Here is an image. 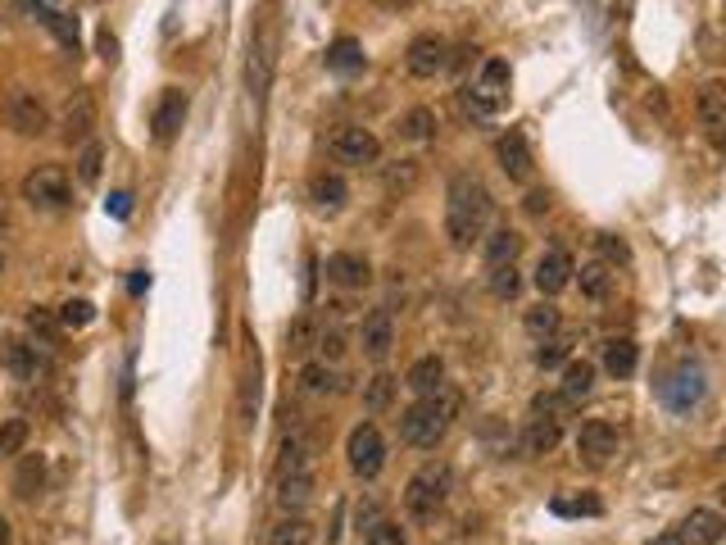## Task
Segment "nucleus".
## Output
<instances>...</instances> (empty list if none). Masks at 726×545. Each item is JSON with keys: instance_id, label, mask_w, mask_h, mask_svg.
Here are the masks:
<instances>
[{"instance_id": "nucleus-1", "label": "nucleus", "mask_w": 726, "mask_h": 545, "mask_svg": "<svg viewBox=\"0 0 726 545\" xmlns=\"http://www.w3.org/2000/svg\"><path fill=\"white\" fill-rule=\"evenodd\" d=\"M491 223V191L477 173H454L445 191V237L454 250H472V241L486 237Z\"/></svg>"}, {"instance_id": "nucleus-2", "label": "nucleus", "mask_w": 726, "mask_h": 545, "mask_svg": "<svg viewBox=\"0 0 726 545\" xmlns=\"http://www.w3.org/2000/svg\"><path fill=\"white\" fill-rule=\"evenodd\" d=\"M454 414H459V396L454 391H432V396H418L409 409L400 414V441L413 450H436L450 432Z\"/></svg>"}, {"instance_id": "nucleus-3", "label": "nucleus", "mask_w": 726, "mask_h": 545, "mask_svg": "<svg viewBox=\"0 0 726 545\" xmlns=\"http://www.w3.org/2000/svg\"><path fill=\"white\" fill-rule=\"evenodd\" d=\"M450 486H454L450 464H445V459H427V464L404 482V514H409V523H418V527L436 523V514H441L445 500H450Z\"/></svg>"}, {"instance_id": "nucleus-4", "label": "nucleus", "mask_w": 726, "mask_h": 545, "mask_svg": "<svg viewBox=\"0 0 726 545\" xmlns=\"http://www.w3.org/2000/svg\"><path fill=\"white\" fill-rule=\"evenodd\" d=\"M463 105H468L472 119H495L504 105H509V60H481L477 78L463 87Z\"/></svg>"}, {"instance_id": "nucleus-5", "label": "nucleus", "mask_w": 726, "mask_h": 545, "mask_svg": "<svg viewBox=\"0 0 726 545\" xmlns=\"http://www.w3.org/2000/svg\"><path fill=\"white\" fill-rule=\"evenodd\" d=\"M273 69H277V19L273 5H264L255 19V32H250V91H255V100L268 96Z\"/></svg>"}, {"instance_id": "nucleus-6", "label": "nucleus", "mask_w": 726, "mask_h": 545, "mask_svg": "<svg viewBox=\"0 0 726 545\" xmlns=\"http://www.w3.org/2000/svg\"><path fill=\"white\" fill-rule=\"evenodd\" d=\"M345 459H350V473L373 482L386 468V436L377 423H359L350 436H345Z\"/></svg>"}, {"instance_id": "nucleus-7", "label": "nucleus", "mask_w": 726, "mask_h": 545, "mask_svg": "<svg viewBox=\"0 0 726 545\" xmlns=\"http://www.w3.org/2000/svg\"><path fill=\"white\" fill-rule=\"evenodd\" d=\"M5 123H10L19 137H41V132L50 128V109H46V100H41L37 91L14 87L10 100H5Z\"/></svg>"}, {"instance_id": "nucleus-8", "label": "nucleus", "mask_w": 726, "mask_h": 545, "mask_svg": "<svg viewBox=\"0 0 726 545\" xmlns=\"http://www.w3.org/2000/svg\"><path fill=\"white\" fill-rule=\"evenodd\" d=\"M23 200L32 209H64L69 205V173L55 169V164H41L23 178Z\"/></svg>"}, {"instance_id": "nucleus-9", "label": "nucleus", "mask_w": 726, "mask_h": 545, "mask_svg": "<svg viewBox=\"0 0 726 545\" xmlns=\"http://www.w3.org/2000/svg\"><path fill=\"white\" fill-rule=\"evenodd\" d=\"M327 150H332L341 164H354V169H363V164H377V159H382V141H377L368 128H359V123L336 128L332 141H327Z\"/></svg>"}, {"instance_id": "nucleus-10", "label": "nucleus", "mask_w": 726, "mask_h": 545, "mask_svg": "<svg viewBox=\"0 0 726 545\" xmlns=\"http://www.w3.org/2000/svg\"><path fill=\"white\" fill-rule=\"evenodd\" d=\"M695 119L699 128L708 132L717 150H726V82L722 78H708L695 96Z\"/></svg>"}, {"instance_id": "nucleus-11", "label": "nucleus", "mask_w": 726, "mask_h": 545, "mask_svg": "<svg viewBox=\"0 0 726 545\" xmlns=\"http://www.w3.org/2000/svg\"><path fill=\"white\" fill-rule=\"evenodd\" d=\"M404 64H409L413 78H436V73L450 69V41H445L441 32H422V37L409 41Z\"/></svg>"}, {"instance_id": "nucleus-12", "label": "nucleus", "mask_w": 726, "mask_h": 545, "mask_svg": "<svg viewBox=\"0 0 726 545\" xmlns=\"http://www.w3.org/2000/svg\"><path fill=\"white\" fill-rule=\"evenodd\" d=\"M0 364L10 368L19 382H41V377H50V355L37 350L32 341H19V337H0Z\"/></svg>"}, {"instance_id": "nucleus-13", "label": "nucleus", "mask_w": 726, "mask_h": 545, "mask_svg": "<svg viewBox=\"0 0 726 545\" xmlns=\"http://www.w3.org/2000/svg\"><path fill=\"white\" fill-rule=\"evenodd\" d=\"M495 159H500V169L509 182H531V173H536V155H531V141L522 128H509L495 141Z\"/></svg>"}, {"instance_id": "nucleus-14", "label": "nucleus", "mask_w": 726, "mask_h": 545, "mask_svg": "<svg viewBox=\"0 0 726 545\" xmlns=\"http://www.w3.org/2000/svg\"><path fill=\"white\" fill-rule=\"evenodd\" d=\"M359 350H363V359H368V364H386V359H391V350H395V318H391V309H373V314L363 318Z\"/></svg>"}, {"instance_id": "nucleus-15", "label": "nucleus", "mask_w": 726, "mask_h": 545, "mask_svg": "<svg viewBox=\"0 0 726 545\" xmlns=\"http://www.w3.org/2000/svg\"><path fill=\"white\" fill-rule=\"evenodd\" d=\"M577 455L586 459L590 468L609 464V459L618 455V427L604 423V418H590V423H581V432H577Z\"/></svg>"}, {"instance_id": "nucleus-16", "label": "nucleus", "mask_w": 726, "mask_h": 545, "mask_svg": "<svg viewBox=\"0 0 726 545\" xmlns=\"http://www.w3.org/2000/svg\"><path fill=\"white\" fill-rule=\"evenodd\" d=\"M572 273H577V264H572L568 250H545V255L536 259V273H531V282H536L540 296H559V291L572 287Z\"/></svg>"}, {"instance_id": "nucleus-17", "label": "nucleus", "mask_w": 726, "mask_h": 545, "mask_svg": "<svg viewBox=\"0 0 726 545\" xmlns=\"http://www.w3.org/2000/svg\"><path fill=\"white\" fill-rule=\"evenodd\" d=\"M91 128H96V100H91V91H73L64 105V119H59V137L69 146H87Z\"/></svg>"}, {"instance_id": "nucleus-18", "label": "nucleus", "mask_w": 726, "mask_h": 545, "mask_svg": "<svg viewBox=\"0 0 726 545\" xmlns=\"http://www.w3.org/2000/svg\"><path fill=\"white\" fill-rule=\"evenodd\" d=\"M663 400H668V409H677V414H686L690 405H699L704 400V368L699 364H681L677 373L663 382Z\"/></svg>"}, {"instance_id": "nucleus-19", "label": "nucleus", "mask_w": 726, "mask_h": 545, "mask_svg": "<svg viewBox=\"0 0 726 545\" xmlns=\"http://www.w3.org/2000/svg\"><path fill=\"white\" fill-rule=\"evenodd\" d=\"M187 91H177V87H168L164 96H159V105H155V114H150V128H155V141L159 146H168V141L182 132V123H187Z\"/></svg>"}, {"instance_id": "nucleus-20", "label": "nucleus", "mask_w": 726, "mask_h": 545, "mask_svg": "<svg viewBox=\"0 0 726 545\" xmlns=\"http://www.w3.org/2000/svg\"><path fill=\"white\" fill-rule=\"evenodd\" d=\"M327 282H336L341 291H363L373 282V264L354 250H336V255H327Z\"/></svg>"}, {"instance_id": "nucleus-21", "label": "nucleus", "mask_w": 726, "mask_h": 545, "mask_svg": "<svg viewBox=\"0 0 726 545\" xmlns=\"http://www.w3.org/2000/svg\"><path fill=\"white\" fill-rule=\"evenodd\" d=\"M681 541L686 545H722L726 541V514H717V509H690L686 523L677 527Z\"/></svg>"}, {"instance_id": "nucleus-22", "label": "nucleus", "mask_w": 726, "mask_h": 545, "mask_svg": "<svg viewBox=\"0 0 726 545\" xmlns=\"http://www.w3.org/2000/svg\"><path fill=\"white\" fill-rule=\"evenodd\" d=\"M572 282L581 287V296H586L590 305H604V300L613 296V287H618V273H613L604 259H590V264H581L577 273H572Z\"/></svg>"}, {"instance_id": "nucleus-23", "label": "nucleus", "mask_w": 726, "mask_h": 545, "mask_svg": "<svg viewBox=\"0 0 726 545\" xmlns=\"http://www.w3.org/2000/svg\"><path fill=\"white\" fill-rule=\"evenodd\" d=\"M323 64H327V73H336V78H354V73L368 69V55H363V46L354 37H336L332 46H327Z\"/></svg>"}, {"instance_id": "nucleus-24", "label": "nucleus", "mask_w": 726, "mask_h": 545, "mask_svg": "<svg viewBox=\"0 0 726 545\" xmlns=\"http://www.w3.org/2000/svg\"><path fill=\"white\" fill-rule=\"evenodd\" d=\"M300 387H305L309 396H341L345 373L336 364H327V359H314V364L300 368Z\"/></svg>"}, {"instance_id": "nucleus-25", "label": "nucleus", "mask_w": 726, "mask_h": 545, "mask_svg": "<svg viewBox=\"0 0 726 545\" xmlns=\"http://www.w3.org/2000/svg\"><path fill=\"white\" fill-rule=\"evenodd\" d=\"M559 436H563V423H554V418H531L527 427H522V436H518V446H522V455H550L554 446H559Z\"/></svg>"}, {"instance_id": "nucleus-26", "label": "nucleus", "mask_w": 726, "mask_h": 545, "mask_svg": "<svg viewBox=\"0 0 726 545\" xmlns=\"http://www.w3.org/2000/svg\"><path fill=\"white\" fill-rule=\"evenodd\" d=\"M309 500H314V468H309V473H286V477H277V505H282L286 514H300V509H309Z\"/></svg>"}, {"instance_id": "nucleus-27", "label": "nucleus", "mask_w": 726, "mask_h": 545, "mask_svg": "<svg viewBox=\"0 0 726 545\" xmlns=\"http://www.w3.org/2000/svg\"><path fill=\"white\" fill-rule=\"evenodd\" d=\"M404 387L413 391V396H432V391L445 387V359L441 355H422L418 364L404 373Z\"/></svg>"}, {"instance_id": "nucleus-28", "label": "nucleus", "mask_w": 726, "mask_h": 545, "mask_svg": "<svg viewBox=\"0 0 726 545\" xmlns=\"http://www.w3.org/2000/svg\"><path fill=\"white\" fill-rule=\"evenodd\" d=\"M32 14L41 19V28H50L59 37V46L64 50H73L78 55V46H82V32H78V19H69V14H59V10H50L46 0H32Z\"/></svg>"}, {"instance_id": "nucleus-29", "label": "nucleus", "mask_w": 726, "mask_h": 545, "mask_svg": "<svg viewBox=\"0 0 726 545\" xmlns=\"http://www.w3.org/2000/svg\"><path fill=\"white\" fill-rule=\"evenodd\" d=\"M309 200H314L318 209H327V214H336V209L350 200V187H345L341 173H314V178H309Z\"/></svg>"}, {"instance_id": "nucleus-30", "label": "nucleus", "mask_w": 726, "mask_h": 545, "mask_svg": "<svg viewBox=\"0 0 726 545\" xmlns=\"http://www.w3.org/2000/svg\"><path fill=\"white\" fill-rule=\"evenodd\" d=\"M522 250V237L513 228H491L486 237H481V255H486V264L500 268V264H513Z\"/></svg>"}, {"instance_id": "nucleus-31", "label": "nucleus", "mask_w": 726, "mask_h": 545, "mask_svg": "<svg viewBox=\"0 0 726 545\" xmlns=\"http://www.w3.org/2000/svg\"><path fill=\"white\" fill-rule=\"evenodd\" d=\"M309 468H314V441H309V436H286V441H282V459H277V477L309 473Z\"/></svg>"}, {"instance_id": "nucleus-32", "label": "nucleus", "mask_w": 726, "mask_h": 545, "mask_svg": "<svg viewBox=\"0 0 726 545\" xmlns=\"http://www.w3.org/2000/svg\"><path fill=\"white\" fill-rule=\"evenodd\" d=\"M640 364V346L631 337H613L604 341V368H609L613 377H631Z\"/></svg>"}, {"instance_id": "nucleus-33", "label": "nucleus", "mask_w": 726, "mask_h": 545, "mask_svg": "<svg viewBox=\"0 0 726 545\" xmlns=\"http://www.w3.org/2000/svg\"><path fill=\"white\" fill-rule=\"evenodd\" d=\"M41 486H46V459L41 455H23L19 473H14V496L19 500H37Z\"/></svg>"}, {"instance_id": "nucleus-34", "label": "nucleus", "mask_w": 726, "mask_h": 545, "mask_svg": "<svg viewBox=\"0 0 726 545\" xmlns=\"http://www.w3.org/2000/svg\"><path fill=\"white\" fill-rule=\"evenodd\" d=\"M590 391H595V364H590V359H568V364H563V396L577 405V400H586Z\"/></svg>"}, {"instance_id": "nucleus-35", "label": "nucleus", "mask_w": 726, "mask_h": 545, "mask_svg": "<svg viewBox=\"0 0 726 545\" xmlns=\"http://www.w3.org/2000/svg\"><path fill=\"white\" fill-rule=\"evenodd\" d=\"M314 346H318V323H314V314L291 318V327H286V355H291V359H305Z\"/></svg>"}, {"instance_id": "nucleus-36", "label": "nucleus", "mask_w": 726, "mask_h": 545, "mask_svg": "<svg viewBox=\"0 0 726 545\" xmlns=\"http://www.w3.org/2000/svg\"><path fill=\"white\" fill-rule=\"evenodd\" d=\"M418 187V159H395L382 169V191L386 196H409Z\"/></svg>"}, {"instance_id": "nucleus-37", "label": "nucleus", "mask_w": 726, "mask_h": 545, "mask_svg": "<svg viewBox=\"0 0 726 545\" xmlns=\"http://www.w3.org/2000/svg\"><path fill=\"white\" fill-rule=\"evenodd\" d=\"M522 327H527L531 337H559V327H563V318H559V309L554 305H545V300H540L536 309H527V314H522Z\"/></svg>"}, {"instance_id": "nucleus-38", "label": "nucleus", "mask_w": 726, "mask_h": 545, "mask_svg": "<svg viewBox=\"0 0 726 545\" xmlns=\"http://www.w3.org/2000/svg\"><path fill=\"white\" fill-rule=\"evenodd\" d=\"M395 132H400L404 141H432L436 137V114L427 105H418V109H409V114H404Z\"/></svg>"}, {"instance_id": "nucleus-39", "label": "nucleus", "mask_w": 726, "mask_h": 545, "mask_svg": "<svg viewBox=\"0 0 726 545\" xmlns=\"http://www.w3.org/2000/svg\"><path fill=\"white\" fill-rule=\"evenodd\" d=\"M572 400L563 396V391H536L531 396V418H554V423H563V418H572Z\"/></svg>"}, {"instance_id": "nucleus-40", "label": "nucleus", "mask_w": 726, "mask_h": 545, "mask_svg": "<svg viewBox=\"0 0 726 545\" xmlns=\"http://www.w3.org/2000/svg\"><path fill=\"white\" fill-rule=\"evenodd\" d=\"M395 387H400V382H395L391 373H377L373 382L363 387V409H368V414H382V409H391Z\"/></svg>"}, {"instance_id": "nucleus-41", "label": "nucleus", "mask_w": 726, "mask_h": 545, "mask_svg": "<svg viewBox=\"0 0 726 545\" xmlns=\"http://www.w3.org/2000/svg\"><path fill=\"white\" fill-rule=\"evenodd\" d=\"M28 418H5L0 423V455L10 459V455H23V446H28Z\"/></svg>"}, {"instance_id": "nucleus-42", "label": "nucleus", "mask_w": 726, "mask_h": 545, "mask_svg": "<svg viewBox=\"0 0 726 545\" xmlns=\"http://www.w3.org/2000/svg\"><path fill=\"white\" fill-rule=\"evenodd\" d=\"M268 545H314V527H309L300 514H291L282 527H273V541Z\"/></svg>"}, {"instance_id": "nucleus-43", "label": "nucleus", "mask_w": 726, "mask_h": 545, "mask_svg": "<svg viewBox=\"0 0 726 545\" xmlns=\"http://www.w3.org/2000/svg\"><path fill=\"white\" fill-rule=\"evenodd\" d=\"M363 545H409V536H404V527L395 518H373L368 532H363Z\"/></svg>"}, {"instance_id": "nucleus-44", "label": "nucleus", "mask_w": 726, "mask_h": 545, "mask_svg": "<svg viewBox=\"0 0 726 545\" xmlns=\"http://www.w3.org/2000/svg\"><path fill=\"white\" fill-rule=\"evenodd\" d=\"M255 409H259V359L246 368V377H241V423H255Z\"/></svg>"}, {"instance_id": "nucleus-45", "label": "nucleus", "mask_w": 726, "mask_h": 545, "mask_svg": "<svg viewBox=\"0 0 726 545\" xmlns=\"http://www.w3.org/2000/svg\"><path fill=\"white\" fill-rule=\"evenodd\" d=\"M100 164H105V146H100V141H87V146L78 150V178L87 182V187L100 182Z\"/></svg>"}, {"instance_id": "nucleus-46", "label": "nucleus", "mask_w": 726, "mask_h": 545, "mask_svg": "<svg viewBox=\"0 0 726 545\" xmlns=\"http://www.w3.org/2000/svg\"><path fill=\"white\" fill-rule=\"evenodd\" d=\"M550 509H554V514H559V518H581V514H590V518H595V514H604V505H599L595 496H577V500H568V496H554V500H550Z\"/></svg>"}, {"instance_id": "nucleus-47", "label": "nucleus", "mask_w": 726, "mask_h": 545, "mask_svg": "<svg viewBox=\"0 0 726 545\" xmlns=\"http://www.w3.org/2000/svg\"><path fill=\"white\" fill-rule=\"evenodd\" d=\"M518 287H522V278H518V268H513V264L491 268V296L495 300H513V296H518Z\"/></svg>"}, {"instance_id": "nucleus-48", "label": "nucleus", "mask_w": 726, "mask_h": 545, "mask_svg": "<svg viewBox=\"0 0 726 545\" xmlns=\"http://www.w3.org/2000/svg\"><path fill=\"white\" fill-rule=\"evenodd\" d=\"M55 327H59V318L50 309H32L28 314V332L37 337V346H55Z\"/></svg>"}, {"instance_id": "nucleus-49", "label": "nucleus", "mask_w": 726, "mask_h": 545, "mask_svg": "<svg viewBox=\"0 0 726 545\" xmlns=\"http://www.w3.org/2000/svg\"><path fill=\"white\" fill-rule=\"evenodd\" d=\"M59 327H87L96 318V305L91 300H69V305H59Z\"/></svg>"}, {"instance_id": "nucleus-50", "label": "nucleus", "mask_w": 726, "mask_h": 545, "mask_svg": "<svg viewBox=\"0 0 726 545\" xmlns=\"http://www.w3.org/2000/svg\"><path fill=\"white\" fill-rule=\"evenodd\" d=\"M536 364L540 368H559V364H568V341L563 337H545L536 346Z\"/></svg>"}, {"instance_id": "nucleus-51", "label": "nucleus", "mask_w": 726, "mask_h": 545, "mask_svg": "<svg viewBox=\"0 0 726 545\" xmlns=\"http://www.w3.org/2000/svg\"><path fill=\"white\" fill-rule=\"evenodd\" d=\"M599 255H604V264H627L631 250H627V241H622V237L604 232V237H599Z\"/></svg>"}, {"instance_id": "nucleus-52", "label": "nucleus", "mask_w": 726, "mask_h": 545, "mask_svg": "<svg viewBox=\"0 0 726 545\" xmlns=\"http://www.w3.org/2000/svg\"><path fill=\"white\" fill-rule=\"evenodd\" d=\"M318 355H323L327 364H336V359L345 355V332H336V327L332 332H318Z\"/></svg>"}, {"instance_id": "nucleus-53", "label": "nucleus", "mask_w": 726, "mask_h": 545, "mask_svg": "<svg viewBox=\"0 0 726 545\" xmlns=\"http://www.w3.org/2000/svg\"><path fill=\"white\" fill-rule=\"evenodd\" d=\"M96 46H100V60H105V64H114V60H118V37H114L109 28H100Z\"/></svg>"}, {"instance_id": "nucleus-54", "label": "nucleus", "mask_w": 726, "mask_h": 545, "mask_svg": "<svg viewBox=\"0 0 726 545\" xmlns=\"http://www.w3.org/2000/svg\"><path fill=\"white\" fill-rule=\"evenodd\" d=\"M105 209H109L114 218H128V214H132V196H128V191H114V196L105 200Z\"/></svg>"}, {"instance_id": "nucleus-55", "label": "nucleus", "mask_w": 726, "mask_h": 545, "mask_svg": "<svg viewBox=\"0 0 726 545\" xmlns=\"http://www.w3.org/2000/svg\"><path fill=\"white\" fill-rule=\"evenodd\" d=\"M545 209H550V196H545V191H531V196H527V214H545Z\"/></svg>"}, {"instance_id": "nucleus-56", "label": "nucleus", "mask_w": 726, "mask_h": 545, "mask_svg": "<svg viewBox=\"0 0 726 545\" xmlns=\"http://www.w3.org/2000/svg\"><path fill=\"white\" fill-rule=\"evenodd\" d=\"M649 545H686V541H681V532H658Z\"/></svg>"}, {"instance_id": "nucleus-57", "label": "nucleus", "mask_w": 726, "mask_h": 545, "mask_svg": "<svg viewBox=\"0 0 726 545\" xmlns=\"http://www.w3.org/2000/svg\"><path fill=\"white\" fill-rule=\"evenodd\" d=\"M128 287H132V296H141V291L150 287V273H132V282H128Z\"/></svg>"}, {"instance_id": "nucleus-58", "label": "nucleus", "mask_w": 726, "mask_h": 545, "mask_svg": "<svg viewBox=\"0 0 726 545\" xmlns=\"http://www.w3.org/2000/svg\"><path fill=\"white\" fill-rule=\"evenodd\" d=\"M10 536H14V532H10V523L0 518V545H10Z\"/></svg>"}, {"instance_id": "nucleus-59", "label": "nucleus", "mask_w": 726, "mask_h": 545, "mask_svg": "<svg viewBox=\"0 0 726 545\" xmlns=\"http://www.w3.org/2000/svg\"><path fill=\"white\" fill-rule=\"evenodd\" d=\"M386 10H404V5H413V0H382Z\"/></svg>"}, {"instance_id": "nucleus-60", "label": "nucleus", "mask_w": 726, "mask_h": 545, "mask_svg": "<svg viewBox=\"0 0 726 545\" xmlns=\"http://www.w3.org/2000/svg\"><path fill=\"white\" fill-rule=\"evenodd\" d=\"M0 273H5V255H0Z\"/></svg>"}, {"instance_id": "nucleus-61", "label": "nucleus", "mask_w": 726, "mask_h": 545, "mask_svg": "<svg viewBox=\"0 0 726 545\" xmlns=\"http://www.w3.org/2000/svg\"><path fill=\"white\" fill-rule=\"evenodd\" d=\"M46 5H59V0H46Z\"/></svg>"}, {"instance_id": "nucleus-62", "label": "nucleus", "mask_w": 726, "mask_h": 545, "mask_svg": "<svg viewBox=\"0 0 726 545\" xmlns=\"http://www.w3.org/2000/svg\"><path fill=\"white\" fill-rule=\"evenodd\" d=\"M722 500H726V486H722Z\"/></svg>"}, {"instance_id": "nucleus-63", "label": "nucleus", "mask_w": 726, "mask_h": 545, "mask_svg": "<svg viewBox=\"0 0 726 545\" xmlns=\"http://www.w3.org/2000/svg\"><path fill=\"white\" fill-rule=\"evenodd\" d=\"M722 455H726V446H722Z\"/></svg>"}, {"instance_id": "nucleus-64", "label": "nucleus", "mask_w": 726, "mask_h": 545, "mask_svg": "<svg viewBox=\"0 0 726 545\" xmlns=\"http://www.w3.org/2000/svg\"><path fill=\"white\" fill-rule=\"evenodd\" d=\"M722 545H726V541H722Z\"/></svg>"}]
</instances>
